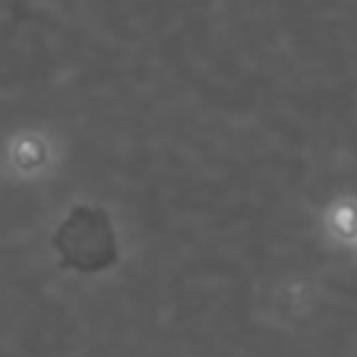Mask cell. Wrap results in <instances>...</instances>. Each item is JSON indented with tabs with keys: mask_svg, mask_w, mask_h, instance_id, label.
<instances>
[{
	"mask_svg": "<svg viewBox=\"0 0 357 357\" xmlns=\"http://www.w3.org/2000/svg\"><path fill=\"white\" fill-rule=\"evenodd\" d=\"M86 218H89V209L73 212V218L63 225L57 243H61V253L70 266H76V269H98V266H105L111 259L114 243H111V234L105 228V215L95 212L92 225H86Z\"/></svg>",
	"mask_w": 357,
	"mask_h": 357,
	"instance_id": "6da1fadb",
	"label": "cell"
}]
</instances>
